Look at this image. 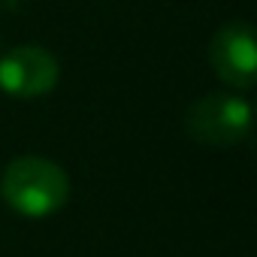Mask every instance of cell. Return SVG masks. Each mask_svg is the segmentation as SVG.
Masks as SVG:
<instances>
[{"mask_svg":"<svg viewBox=\"0 0 257 257\" xmlns=\"http://www.w3.org/2000/svg\"><path fill=\"white\" fill-rule=\"evenodd\" d=\"M0 197L22 218H49L70 200V179L55 161L22 155L0 176Z\"/></svg>","mask_w":257,"mask_h":257,"instance_id":"1","label":"cell"},{"mask_svg":"<svg viewBox=\"0 0 257 257\" xmlns=\"http://www.w3.org/2000/svg\"><path fill=\"white\" fill-rule=\"evenodd\" d=\"M185 131L206 149H233L251 131V106L233 94H206L191 103Z\"/></svg>","mask_w":257,"mask_h":257,"instance_id":"2","label":"cell"},{"mask_svg":"<svg viewBox=\"0 0 257 257\" xmlns=\"http://www.w3.org/2000/svg\"><path fill=\"white\" fill-rule=\"evenodd\" d=\"M209 64L215 76L230 88H251L257 82V43L248 22L224 25L209 43Z\"/></svg>","mask_w":257,"mask_h":257,"instance_id":"3","label":"cell"},{"mask_svg":"<svg viewBox=\"0 0 257 257\" xmlns=\"http://www.w3.org/2000/svg\"><path fill=\"white\" fill-rule=\"evenodd\" d=\"M58 85V61L43 46H19L0 58V88L10 97H46Z\"/></svg>","mask_w":257,"mask_h":257,"instance_id":"4","label":"cell"}]
</instances>
